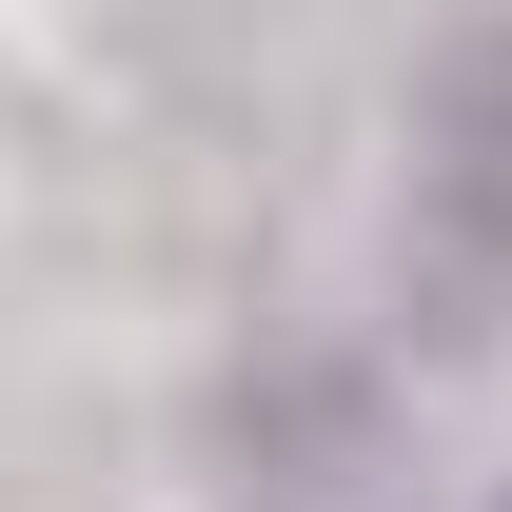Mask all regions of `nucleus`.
I'll use <instances>...</instances> for the list:
<instances>
[{
    "label": "nucleus",
    "mask_w": 512,
    "mask_h": 512,
    "mask_svg": "<svg viewBox=\"0 0 512 512\" xmlns=\"http://www.w3.org/2000/svg\"><path fill=\"white\" fill-rule=\"evenodd\" d=\"M414 237H434V316H512V20H453L414 79Z\"/></svg>",
    "instance_id": "1"
},
{
    "label": "nucleus",
    "mask_w": 512,
    "mask_h": 512,
    "mask_svg": "<svg viewBox=\"0 0 512 512\" xmlns=\"http://www.w3.org/2000/svg\"><path fill=\"white\" fill-rule=\"evenodd\" d=\"M493 512H512V493H493Z\"/></svg>",
    "instance_id": "2"
}]
</instances>
